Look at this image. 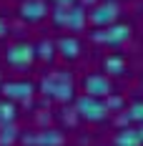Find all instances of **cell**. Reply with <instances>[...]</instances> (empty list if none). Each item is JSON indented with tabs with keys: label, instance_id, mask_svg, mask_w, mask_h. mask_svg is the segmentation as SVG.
I'll list each match as a JSON object with an SVG mask.
<instances>
[{
	"label": "cell",
	"instance_id": "cell-16",
	"mask_svg": "<svg viewBox=\"0 0 143 146\" xmlns=\"http://www.w3.org/2000/svg\"><path fill=\"white\" fill-rule=\"evenodd\" d=\"M3 129H0V146H10L18 139V129H15V123H0Z\"/></svg>",
	"mask_w": 143,
	"mask_h": 146
},
{
	"label": "cell",
	"instance_id": "cell-19",
	"mask_svg": "<svg viewBox=\"0 0 143 146\" xmlns=\"http://www.w3.org/2000/svg\"><path fill=\"white\" fill-rule=\"evenodd\" d=\"M73 3H78V0H55V5H73Z\"/></svg>",
	"mask_w": 143,
	"mask_h": 146
},
{
	"label": "cell",
	"instance_id": "cell-20",
	"mask_svg": "<svg viewBox=\"0 0 143 146\" xmlns=\"http://www.w3.org/2000/svg\"><path fill=\"white\" fill-rule=\"evenodd\" d=\"M80 5H83V8H88V5H96V0H80Z\"/></svg>",
	"mask_w": 143,
	"mask_h": 146
},
{
	"label": "cell",
	"instance_id": "cell-7",
	"mask_svg": "<svg viewBox=\"0 0 143 146\" xmlns=\"http://www.w3.org/2000/svg\"><path fill=\"white\" fill-rule=\"evenodd\" d=\"M83 93L96 96V98H105L113 93V81L105 73H88L83 78Z\"/></svg>",
	"mask_w": 143,
	"mask_h": 146
},
{
	"label": "cell",
	"instance_id": "cell-17",
	"mask_svg": "<svg viewBox=\"0 0 143 146\" xmlns=\"http://www.w3.org/2000/svg\"><path fill=\"white\" fill-rule=\"evenodd\" d=\"M123 123L126 121H138V123H143V101H136V103H130V108L126 111V116L121 118Z\"/></svg>",
	"mask_w": 143,
	"mask_h": 146
},
{
	"label": "cell",
	"instance_id": "cell-8",
	"mask_svg": "<svg viewBox=\"0 0 143 146\" xmlns=\"http://www.w3.org/2000/svg\"><path fill=\"white\" fill-rule=\"evenodd\" d=\"M0 91L8 101H30L35 86L30 81H8V83H0Z\"/></svg>",
	"mask_w": 143,
	"mask_h": 146
},
{
	"label": "cell",
	"instance_id": "cell-14",
	"mask_svg": "<svg viewBox=\"0 0 143 146\" xmlns=\"http://www.w3.org/2000/svg\"><path fill=\"white\" fill-rule=\"evenodd\" d=\"M35 58L50 63V60L55 58V43H53V40H40V43L35 45Z\"/></svg>",
	"mask_w": 143,
	"mask_h": 146
},
{
	"label": "cell",
	"instance_id": "cell-21",
	"mask_svg": "<svg viewBox=\"0 0 143 146\" xmlns=\"http://www.w3.org/2000/svg\"><path fill=\"white\" fill-rule=\"evenodd\" d=\"M138 136H141V144H143V123L138 126Z\"/></svg>",
	"mask_w": 143,
	"mask_h": 146
},
{
	"label": "cell",
	"instance_id": "cell-6",
	"mask_svg": "<svg viewBox=\"0 0 143 146\" xmlns=\"http://www.w3.org/2000/svg\"><path fill=\"white\" fill-rule=\"evenodd\" d=\"M35 60V45L33 43H13L5 50V63L13 68H28Z\"/></svg>",
	"mask_w": 143,
	"mask_h": 146
},
{
	"label": "cell",
	"instance_id": "cell-3",
	"mask_svg": "<svg viewBox=\"0 0 143 146\" xmlns=\"http://www.w3.org/2000/svg\"><path fill=\"white\" fill-rule=\"evenodd\" d=\"M130 33H133L130 25H126V23H113V25H105V28H96L90 33V38L96 43H100V45H113L115 48V45L128 43Z\"/></svg>",
	"mask_w": 143,
	"mask_h": 146
},
{
	"label": "cell",
	"instance_id": "cell-13",
	"mask_svg": "<svg viewBox=\"0 0 143 146\" xmlns=\"http://www.w3.org/2000/svg\"><path fill=\"white\" fill-rule=\"evenodd\" d=\"M103 68L111 76H123L126 73V60H123V56H108L103 60Z\"/></svg>",
	"mask_w": 143,
	"mask_h": 146
},
{
	"label": "cell",
	"instance_id": "cell-18",
	"mask_svg": "<svg viewBox=\"0 0 143 146\" xmlns=\"http://www.w3.org/2000/svg\"><path fill=\"white\" fill-rule=\"evenodd\" d=\"M8 35V23H5V18H0V38H5Z\"/></svg>",
	"mask_w": 143,
	"mask_h": 146
},
{
	"label": "cell",
	"instance_id": "cell-15",
	"mask_svg": "<svg viewBox=\"0 0 143 146\" xmlns=\"http://www.w3.org/2000/svg\"><path fill=\"white\" fill-rule=\"evenodd\" d=\"M15 116H18V108H15V101H0V123H15Z\"/></svg>",
	"mask_w": 143,
	"mask_h": 146
},
{
	"label": "cell",
	"instance_id": "cell-11",
	"mask_svg": "<svg viewBox=\"0 0 143 146\" xmlns=\"http://www.w3.org/2000/svg\"><path fill=\"white\" fill-rule=\"evenodd\" d=\"M55 53H60L65 60H75L78 56H80V43H78V38L63 35V38L55 43Z\"/></svg>",
	"mask_w": 143,
	"mask_h": 146
},
{
	"label": "cell",
	"instance_id": "cell-4",
	"mask_svg": "<svg viewBox=\"0 0 143 146\" xmlns=\"http://www.w3.org/2000/svg\"><path fill=\"white\" fill-rule=\"evenodd\" d=\"M75 113L80 118H86V121H93V123H98L103 118L108 116V108H105V101L103 98H96V96H78L75 98Z\"/></svg>",
	"mask_w": 143,
	"mask_h": 146
},
{
	"label": "cell",
	"instance_id": "cell-2",
	"mask_svg": "<svg viewBox=\"0 0 143 146\" xmlns=\"http://www.w3.org/2000/svg\"><path fill=\"white\" fill-rule=\"evenodd\" d=\"M53 23L58 28H68V30H80L88 23V8H83L80 3L73 5H55L53 8Z\"/></svg>",
	"mask_w": 143,
	"mask_h": 146
},
{
	"label": "cell",
	"instance_id": "cell-22",
	"mask_svg": "<svg viewBox=\"0 0 143 146\" xmlns=\"http://www.w3.org/2000/svg\"><path fill=\"white\" fill-rule=\"evenodd\" d=\"M0 83H3V76H0Z\"/></svg>",
	"mask_w": 143,
	"mask_h": 146
},
{
	"label": "cell",
	"instance_id": "cell-5",
	"mask_svg": "<svg viewBox=\"0 0 143 146\" xmlns=\"http://www.w3.org/2000/svg\"><path fill=\"white\" fill-rule=\"evenodd\" d=\"M118 15H121L118 0H100V3H96V5L90 8L88 20H90L96 28H105V25H113L115 20H118Z\"/></svg>",
	"mask_w": 143,
	"mask_h": 146
},
{
	"label": "cell",
	"instance_id": "cell-12",
	"mask_svg": "<svg viewBox=\"0 0 143 146\" xmlns=\"http://www.w3.org/2000/svg\"><path fill=\"white\" fill-rule=\"evenodd\" d=\"M115 146H143L141 144V136H138V129L123 126L121 131L115 133Z\"/></svg>",
	"mask_w": 143,
	"mask_h": 146
},
{
	"label": "cell",
	"instance_id": "cell-1",
	"mask_svg": "<svg viewBox=\"0 0 143 146\" xmlns=\"http://www.w3.org/2000/svg\"><path fill=\"white\" fill-rule=\"evenodd\" d=\"M40 88H43L45 96L55 98V101H71L75 88H73V76L68 71H53L48 73L43 81H40Z\"/></svg>",
	"mask_w": 143,
	"mask_h": 146
},
{
	"label": "cell",
	"instance_id": "cell-9",
	"mask_svg": "<svg viewBox=\"0 0 143 146\" xmlns=\"http://www.w3.org/2000/svg\"><path fill=\"white\" fill-rule=\"evenodd\" d=\"M25 146H63L65 139L63 133L55 131V129H45V131H35V133H28L20 139Z\"/></svg>",
	"mask_w": 143,
	"mask_h": 146
},
{
	"label": "cell",
	"instance_id": "cell-10",
	"mask_svg": "<svg viewBox=\"0 0 143 146\" xmlns=\"http://www.w3.org/2000/svg\"><path fill=\"white\" fill-rule=\"evenodd\" d=\"M48 13L50 10H48L45 0H23L20 3V18L28 23H40Z\"/></svg>",
	"mask_w": 143,
	"mask_h": 146
}]
</instances>
